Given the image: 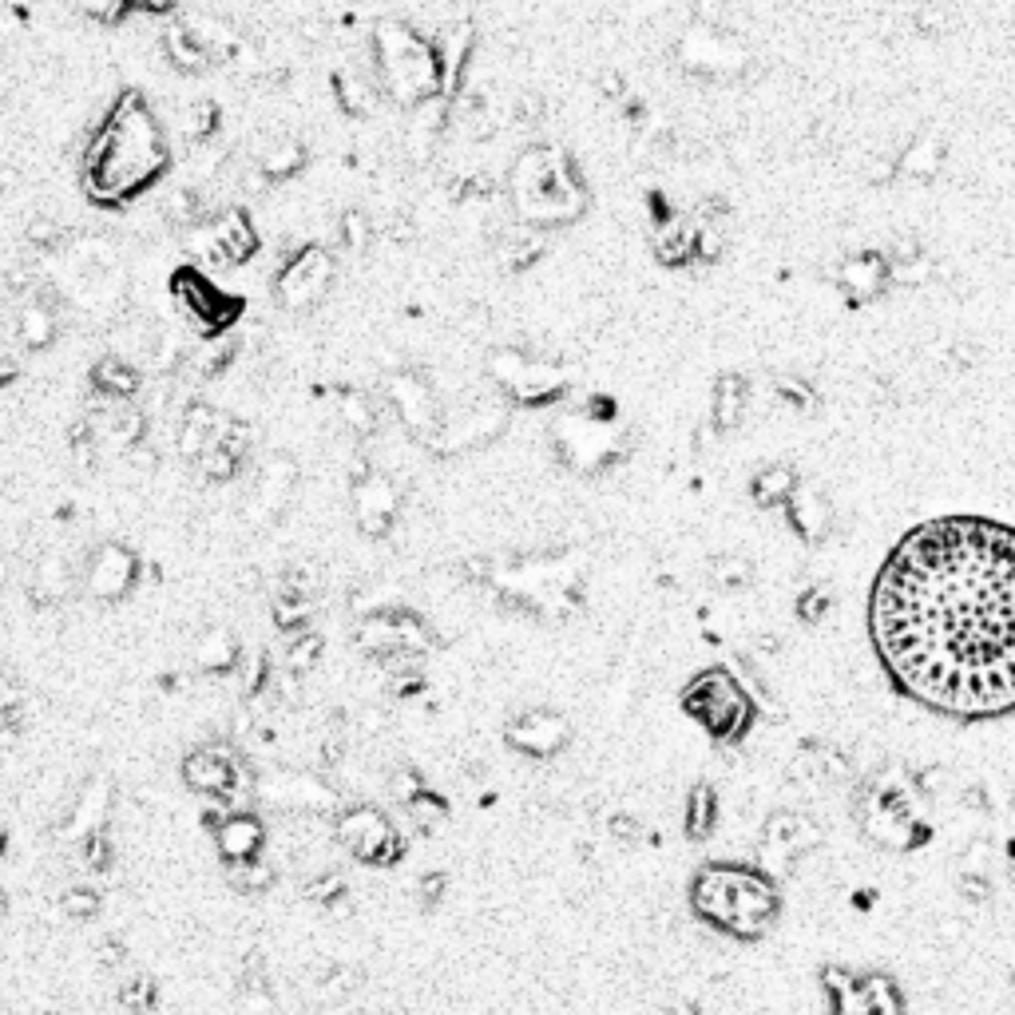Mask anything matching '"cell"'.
Here are the masks:
<instances>
[{
	"mask_svg": "<svg viewBox=\"0 0 1015 1015\" xmlns=\"http://www.w3.org/2000/svg\"><path fill=\"white\" fill-rule=\"evenodd\" d=\"M869 631L884 675L944 718L1015 710V528L940 516L877 571Z\"/></svg>",
	"mask_w": 1015,
	"mask_h": 1015,
	"instance_id": "6da1fadb",
	"label": "cell"
},
{
	"mask_svg": "<svg viewBox=\"0 0 1015 1015\" xmlns=\"http://www.w3.org/2000/svg\"><path fill=\"white\" fill-rule=\"evenodd\" d=\"M167 167H171L167 135L147 108V99L140 92H123L111 104L108 120L92 132L80 179L96 203L116 207V203H128L140 191L159 183Z\"/></svg>",
	"mask_w": 1015,
	"mask_h": 1015,
	"instance_id": "7a4b0ae2",
	"label": "cell"
},
{
	"mask_svg": "<svg viewBox=\"0 0 1015 1015\" xmlns=\"http://www.w3.org/2000/svg\"><path fill=\"white\" fill-rule=\"evenodd\" d=\"M373 72H377V88L401 104V108H421L428 99L445 96L448 72L440 60V48L421 36L416 28L401 21H382L370 36Z\"/></svg>",
	"mask_w": 1015,
	"mask_h": 1015,
	"instance_id": "3957f363",
	"label": "cell"
},
{
	"mask_svg": "<svg viewBox=\"0 0 1015 1015\" xmlns=\"http://www.w3.org/2000/svg\"><path fill=\"white\" fill-rule=\"evenodd\" d=\"M508 191H512V207L520 222L532 230L576 222L588 207L576 164L559 147H528L512 164Z\"/></svg>",
	"mask_w": 1015,
	"mask_h": 1015,
	"instance_id": "277c9868",
	"label": "cell"
},
{
	"mask_svg": "<svg viewBox=\"0 0 1015 1015\" xmlns=\"http://www.w3.org/2000/svg\"><path fill=\"white\" fill-rule=\"evenodd\" d=\"M694 908L714 928L734 937H758L777 913V896L770 881L738 865H710L694 877Z\"/></svg>",
	"mask_w": 1015,
	"mask_h": 1015,
	"instance_id": "5b68a950",
	"label": "cell"
},
{
	"mask_svg": "<svg viewBox=\"0 0 1015 1015\" xmlns=\"http://www.w3.org/2000/svg\"><path fill=\"white\" fill-rule=\"evenodd\" d=\"M329 286H334V254L314 242V246H302L282 263V270L274 278V298L290 314H306V310L326 302Z\"/></svg>",
	"mask_w": 1015,
	"mask_h": 1015,
	"instance_id": "8992f818",
	"label": "cell"
},
{
	"mask_svg": "<svg viewBox=\"0 0 1015 1015\" xmlns=\"http://www.w3.org/2000/svg\"><path fill=\"white\" fill-rule=\"evenodd\" d=\"M171 294H176V306L203 329V338L227 334V329L234 326V317L242 314L239 298H230L227 290H219L198 266H183V270L171 274Z\"/></svg>",
	"mask_w": 1015,
	"mask_h": 1015,
	"instance_id": "52a82bcc",
	"label": "cell"
},
{
	"mask_svg": "<svg viewBox=\"0 0 1015 1015\" xmlns=\"http://www.w3.org/2000/svg\"><path fill=\"white\" fill-rule=\"evenodd\" d=\"M334 841L365 865H397L404 853V837L389 825V818L377 813L373 806L346 809V813L334 821Z\"/></svg>",
	"mask_w": 1015,
	"mask_h": 1015,
	"instance_id": "ba28073f",
	"label": "cell"
},
{
	"mask_svg": "<svg viewBox=\"0 0 1015 1015\" xmlns=\"http://www.w3.org/2000/svg\"><path fill=\"white\" fill-rule=\"evenodd\" d=\"M687 710L694 718H702L710 726V734L718 738H734L742 734V726L750 722V706H746V694L738 690L730 675L722 670H710V675L694 678L687 690Z\"/></svg>",
	"mask_w": 1015,
	"mask_h": 1015,
	"instance_id": "9c48e42d",
	"label": "cell"
},
{
	"mask_svg": "<svg viewBox=\"0 0 1015 1015\" xmlns=\"http://www.w3.org/2000/svg\"><path fill=\"white\" fill-rule=\"evenodd\" d=\"M488 370L496 377V385L504 389V397H512L520 404H544L559 394V373L552 365H544V361L524 358V353L516 350L492 353Z\"/></svg>",
	"mask_w": 1015,
	"mask_h": 1015,
	"instance_id": "30bf717a",
	"label": "cell"
},
{
	"mask_svg": "<svg viewBox=\"0 0 1015 1015\" xmlns=\"http://www.w3.org/2000/svg\"><path fill=\"white\" fill-rule=\"evenodd\" d=\"M140 583V556L128 544H99L84 571V591L99 603H120Z\"/></svg>",
	"mask_w": 1015,
	"mask_h": 1015,
	"instance_id": "8fae6325",
	"label": "cell"
},
{
	"mask_svg": "<svg viewBox=\"0 0 1015 1015\" xmlns=\"http://www.w3.org/2000/svg\"><path fill=\"white\" fill-rule=\"evenodd\" d=\"M263 246V234L246 219V210H222L207 222V266L222 270V266H242L251 263Z\"/></svg>",
	"mask_w": 1015,
	"mask_h": 1015,
	"instance_id": "7c38bea8",
	"label": "cell"
},
{
	"mask_svg": "<svg viewBox=\"0 0 1015 1015\" xmlns=\"http://www.w3.org/2000/svg\"><path fill=\"white\" fill-rule=\"evenodd\" d=\"M258 797L278 809H290V813H326V809H338V794L326 782L298 774V770H278V774L263 777L258 782Z\"/></svg>",
	"mask_w": 1015,
	"mask_h": 1015,
	"instance_id": "4fadbf2b",
	"label": "cell"
},
{
	"mask_svg": "<svg viewBox=\"0 0 1015 1015\" xmlns=\"http://www.w3.org/2000/svg\"><path fill=\"white\" fill-rule=\"evenodd\" d=\"M397 512H401V492L389 476L382 472H365L358 484H353V516H358V528L370 540H385L394 532Z\"/></svg>",
	"mask_w": 1015,
	"mask_h": 1015,
	"instance_id": "5bb4252c",
	"label": "cell"
},
{
	"mask_svg": "<svg viewBox=\"0 0 1015 1015\" xmlns=\"http://www.w3.org/2000/svg\"><path fill=\"white\" fill-rule=\"evenodd\" d=\"M504 421H508L504 404H472L460 416H440V425L428 437V445L437 448V452H460V448L488 445L504 428Z\"/></svg>",
	"mask_w": 1015,
	"mask_h": 1015,
	"instance_id": "9a60e30c",
	"label": "cell"
},
{
	"mask_svg": "<svg viewBox=\"0 0 1015 1015\" xmlns=\"http://www.w3.org/2000/svg\"><path fill=\"white\" fill-rule=\"evenodd\" d=\"M389 401H394L401 425L416 437H433L440 425V409L437 397L428 389V382H421L416 373H397L389 377Z\"/></svg>",
	"mask_w": 1015,
	"mask_h": 1015,
	"instance_id": "2e32d148",
	"label": "cell"
},
{
	"mask_svg": "<svg viewBox=\"0 0 1015 1015\" xmlns=\"http://www.w3.org/2000/svg\"><path fill=\"white\" fill-rule=\"evenodd\" d=\"M230 428L234 425H230L219 409H210V404H186L183 413H179L176 445L186 460H198L203 452H210L215 445H222V440L230 437Z\"/></svg>",
	"mask_w": 1015,
	"mask_h": 1015,
	"instance_id": "e0dca14e",
	"label": "cell"
},
{
	"mask_svg": "<svg viewBox=\"0 0 1015 1015\" xmlns=\"http://www.w3.org/2000/svg\"><path fill=\"white\" fill-rule=\"evenodd\" d=\"M508 742L528 758H552L559 746L568 742V722L552 714V710H528L524 718L508 726Z\"/></svg>",
	"mask_w": 1015,
	"mask_h": 1015,
	"instance_id": "ac0fdd59",
	"label": "cell"
},
{
	"mask_svg": "<svg viewBox=\"0 0 1015 1015\" xmlns=\"http://www.w3.org/2000/svg\"><path fill=\"white\" fill-rule=\"evenodd\" d=\"M215 845H219L222 861H254L266 845V825L263 818L246 809V813H227V818L215 825Z\"/></svg>",
	"mask_w": 1015,
	"mask_h": 1015,
	"instance_id": "d6986e66",
	"label": "cell"
},
{
	"mask_svg": "<svg viewBox=\"0 0 1015 1015\" xmlns=\"http://www.w3.org/2000/svg\"><path fill=\"white\" fill-rule=\"evenodd\" d=\"M92 385L104 401H132L143 389V373L140 365L123 358V353H104V358L92 365Z\"/></svg>",
	"mask_w": 1015,
	"mask_h": 1015,
	"instance_id": "ffe728a7",
	"label": "cell"
},
{
	"mask_svg": "<svg viewBox=\"0 0 1015 1015\" xmlns=\"http://www.w3.org/2000/svg\"><path fill=\"white\" fill-rule=\"evenodd\" d=\"M298 484V464L290 457H270L263 469V481H258V496H254V516L263 520H278V512L286 508L290 492Z\"/></svg>",
	"mask_w": 1015,
	"mask_h": 1015,
	"instance_id": "44dd1931",
	"label": "cell"
},
{
	"mask_svg": "<svg viewBox=\"0 0 1015 1015\" xmlns=\"http://www.w3.org/2000/svg\"><path fill=\"white\" fill-rule=\"evenodd\" d=\"M164 52H167V60L179 68V72H191V76L219 64V56L210 52V45L195 33V24H191V21L176 24V28H167V33H164Z\"/></svg>",
	"mask_w": 1015,
	"mask_h": 1015,
	"instance_id": "7402d4cb",
	"label": "cell"
},
{
	"mask_svg": "<svg viewBox=\"0 0 1015 1015\" xmlns=\"http://www.w3.org/2000/svg\"><path fill=\"white\" fill-rule=\"evenodd\" d=\"M56 329H60V317L48 306V298H28L16 314V341L24 350H48L56 341Z\"/></svg>",
	"mask_w": 1015,
	"mask_h": 1015,
	"instance_id": "603a6c76",
	"label": "cell"
},
{
	"mask_svg": "<svg viewBox=\"0 0 1015 1015\" xmlns=\"http://www.w3.org/2000/svg\"><path fill=\"white\" fill-rule=\"evenodd\" d=\"M108 777H96L84 794L76 797V806H72V818L64 821L68 825V837L72 841H80V837H88V833H96V830H104L108 825Z\"/></svg>",
	"mask_w": 1015,
	"mask_h": 1015,
	"instance_id": "cb8c5ba5",
	"label": "cell"
},
{
	"mask_svg": "<svg viewBox=\"0 0 1015 1015\" xmlns=\"http://www.w3.org/2000/svg\"><path fill=\"white\" fill-rule=\"evenodd\" d=\"M258 167H263V176L270 183H286L306 167V143L294 140V135H274L258 152Z\"/></svg>",
	"mask_w": 1015,
	"mask_h": 1015,
	"instance_id": "d4e9b609",
	"label": "cell"
},
{
	"mask_svg": "<svg viewBox=\"0 0 1015 1015\" xmlns=\"http://www.w3.org/2000/svg\"><path fill=\"white\" fill-rule=\"evenodd\" d=\"M310 615H314V595H302V591L286 588L278 600L270 603V619L278 631L286 635H298L302 627L310 623Z\"/></svg>",
	"mask_w": 1015,
	"mask_h": 1015,
	"instance_id": "484cf974",
	"label": "cell"
},
{
	"mask_svg": "<svg viewBox=\"0 0 1015 1015\" xmlns=\"http://www.w3.org/2000/svg\"><path fill=\"white\" fill-rule=\"evenodd\" d=\"M195 663L203 666V670H215V675H219V670H230V666L242 663L239 643H234L227 631L203 635V643H198V651H195Z\"/></svg>",
	"mask_w": 1015,
	"mask_h": 1015,
	"instance_id": "4316f807",
	"label": "cell"
},
{
	"mask_svg": "<svg viewBox=\"0 0 1015 1015\" xmlns=\"http://www.w3.org/2000/svg\"><path fill=\"white\" fill-rule=\"evenodd\" d=\"M338 409H341V421H346L353 433H361V437L377 428V404L361 394V389H341V394H338Z\"/></svg>",
	"mask_w": 1015,
	"mask_h": 1015,
	"instance_id": "83f0119b",
	"label": "cell"
},
{
	"mask_svg": "<svg viewBox=\"0 0 1015 1015\" xmlns=\"http://www.w3.org/2000/svg\"><path fill=\"white\" fill-rule=\"evenodd\" d=\"M334 96H338L341 111H346V116H353V120L370 116V108H373V99H370L373 88L361 76H353V72H341V76L334 80Z\"/></svg>",
	"mask_w": 1015,
	"mask_h": 1015,
	"instance_id": "f1b7e54d",
	"label": "cell"
},
{
	"mask_svg": "<svg viewBox=\"0 0 1015 1015\" xmlns=\"http://www.w3.org/2000/svg\"><path fill=\"white\" fill-rule=\"evenodd\" d=\"M227 877H230L234 889H242V893H263V889H270L274 884V869L263 861V857H254V861H230Z\"/></svg>",
	"mask_w": 1015,
	"mask_h": 1015,
	"instance_id": "f546056e",
	"label": "cell"
},
{
	"mask_svg": "<svg viewBox=\"0 0 1015 1015\" xmlns=\"http://www.w3.org/2000/svg\"><path fill=\"white\" fill-rule=\"evenodd\" d=\"M219 128V108L210 99H195L191 108L183 111V135L191 143H207Z\"/></svg>",
	"mask_w": 1015,
	"mask_h": 1015,
	"instance_id": "4dcf8cb0",
	"label": "cell"
},
{
	"mask_svg": "<svg viewBox=\"0 0 1015 1015\" xmlns=\"http://www.w3.org/2000/svg\"><path fill=\"white\" fill-rule=\"evenodd\" d=\"M404 813H409V821L421 825V830H440L448 821V806L437 794H428V789H421L413 801H404Z\"/></svg>",
	"mask_w": 1015,
	"mask_h": 1015,
	"instance_id": "1f68e13d",
	"label": "cell"
},
{
	"mask_svg": "<svg viewBox=\"0 0 1015 1015\" xmlns=\"http://www.w3.org/2000/svg\"><path fill=\"white\" fill-rule=\"evenodd\" d=\"M60 908H64L68 920H92L104 908V896H99V889H92V884H72V889H64V896H60Z\"/></svg>",
	"mask_w": 1015,
	"mask_h": 1015,
	"instance_id": "d6a6232c",
	"label": "cell"
},
{
	"mask_svg": "<svg viewBox=\"0 0 1015 1015\" xmlns=\"http://www.w3.org/2000/svg\"><path fill=\"white\" fill-rule=\"evenodd\" d=\"M322 651H326V643H322V635L298 631V635H294V643H290V655H286V670H294V675H306V670H314V666H317Z\"/></svg>",
	"mask_w": 1015,
	"mask_h": 1015,
	"instance_id": "836d02e7",
	"label": "cell"
},
{
	"mask_svg": "<svg viewBox=\"0 0 1015 1015\" xmlns=\"http://www.w3.org/2000/svg\"><path fill=\"white\" fill-rule=\"evenodd\" d=\"M116 1000H120L123 1012L147 1015L155 1007V983L147 980V976H132V980H123L120 988H116Z\"/></svg>",
	"mask_w": 1015,
	"mask_h": 1015,
	"instance_id": "e575fe53",
	"label": "cell"
},
{
	"mask_svg": "<svg viewBox=\"0 0 1015 1015\" xmlns=\"http://www.w3.org/2000/svg\"><path fill=\"white\" fill-rule=\"evenodd\" d=\"M72 588V576L64 571V559H45L40 564V576H36V600L40 603H56L64 591Z\"/></svg>",
	"mask_w": 1015,
	"mask_h": 1015,
	"instance_id": "d590c367",
	"label": "cell"
},
{
	"mask_svg": "<svg viewBox=\"0 0 1015 1015\" xmlns=\"http://www.w3.org/2000/svg\"><path fill=\"white\" fill-rule=\"evenodd\" d=\"M370 219L361 215V210H346L341 215V222H338V239H341V246L350 254H365V246H370Z\"/></svg>",
	"mask_w": 1015,
	"mask_h": 1015,
	"instance_id": "8d00e7d4",
	"label": "cell"
},
{
	"mask_svg": "<svg viewBox=\"0 0 1015 1015\" xmlns=\"http://www.w3.org/2000/svg\"><path fill=\"white\" fill-rule=\"evenodd\" d=\"M76 853L84 857V865H88V869H108V865H111V837H108V830H96V833H88V837H80L76 841Z\"/></svg>",
	"mask_w": 1015,
	"mask_h": 1015,
	"instance_id": "74e56055",
	"label": "cell"
},
{
	"mask_svg": "<svg viewBox=\"0 0 1015 1015\" xmlns=\"http://www.w3.org/2000/svg\"><path fill=\"white\" fill-rule=\"evenodd\" d=\"M76 4L84 16H92V21H99V24H120L123 16L132 12L128 0H76Z\"/></svg>",
	"mask_w": 1015,
	"mask_h": 1015,
	"instance_id": "f35d334b",
	"label": "cell"
},
{
	"mask_svg": "<svg viewBox=\"0 0 1015 1015\" xmlns=\"http://www.w3.org/2000/svg\"><path fill=\"white\" fill-rule=\"evenodd\" d=\"M302 893H306V901H317V905H334V901L346 896V881H341L338 873H322V877H314Z\"/></svg>",
	"mask_w": 1015,
	"mask_h": 1015,
	"instance_id": "ab89813d",
	"label": "cell"
},
{
	"mask_svg": "<svg viewBox=\"0 0 1015 1015\" xmlns=\"http://www.w3.org/2000/svg\"><path fill=\"white\" fill-rule=\"evenodd\" d=\"M28 242L40 246V251H56V246H64V227L52 219H36L33 227H28Z\"/></svg>",
	"mask_w": 1015,
	"mask_h": 1015,
	"instance_id": "60d3db41",
	"label": "cell"
},
{
	"mask_svg": "<svg viewBox=\"0 0 1015 1015\" xmlns=\"http://www.w3.org/2000/svg\"><path fill=\"white\" fill-rule=\"evenodd\" d=\"M421 789H425V782H421V774H416V770H409V765H401V770L394 774V797L401 801V806H404V801H413Z\"/></svg>",
	"mask_w": 1015,
	"mask_h": 1015,
	"instance_id": "b9f144b4",
	"label": "cell"
},
{
	"mask_svg": "<svg viewBox=\"0 0 1015 1015\" xmlns=\"http://www.w3.org/2000/svg\"><path fill=\"white\" fill-rule=\"evenodd\" d=\"M132 4V12H147V16H167V12H176V0H128Z\"/></svg>",
	"mask_w": 1015,
	"mask_h": 1015,
	"instance_id": "7bdbcfd3",
	"label": "cell"
},
{
	"mask_svg": "<svg viewBox=\"0 0 1015 1015\" xmlns=\"http://www.w3.org/2000/svg\"><path fill=\"white\" fill-rule=\"evenodd\" d=\"M445 884L448 881L440 873L437 877H425V881H421V901H425V905H437L440 896H445Z\"/></svg>",
	"mask_w": 1015,
	"mask_h": 1015,
	"instance_id": "ee69618b",
	"label": "cell"
},
{
	"mask_svg": "<svg viewBox=\"0 0 1015 1015\" xmlns=\"http://www.w3.org/2000/svg\"><path fill=\"white\" fill-rule=\"evenodd\" d=\"M9 913V896H4V889H0V917Z\"/></svg>",
	"mask_w": 1015,
	"mask_h": 1015,
	"instance_id": "f6af8a7d",
	"label": "cell"
},
{
	"mask_svg": "<svg viewBox=\"0 0 1015 1015\" xmlns=\"http://www.w3.org/2000/svg\"><path fill=\"white\" fill-rule=\"evenodd\" d=\"M4 845H9V833H4V825H0V853H4Z\"/></svg>",
	"mask_w": 1015,
	"mask_h": 1015,
	"instance_id": "bcb514c9",
	"label": "cell"
}]
</instances>
